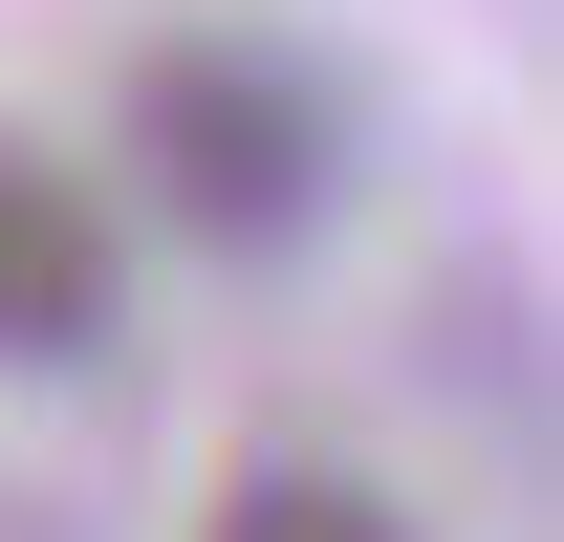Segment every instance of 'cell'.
Instances as JSON below:
<instances>
[{
    "instance_id": "7a4b0ae2",
    "label": "cell",
    "mask_w": 564,
    "mask_h": 542,
    "mask_svg": "<svg viewBox=\"0 0 564 542\" xmlns=\"http://www.w3.org/2000/svg\"><path fill=\"white\" fill-rule=\"evenodd\" d=\"M131 326V261H109V196H87L44 131H0V369H87Z\"/></svg>"
},
{
    "instance_id": "6da1fadb",
    "label": "cell",
    "mask_w": 564,
    "mask_h": 542,
    "mask_svg": "<svg viewBox=\"0 0 564 542\" xmlns=\"http://www.w3.org/2000/svg\"><path fill=\"white\" fill-rule=\"evenodd\" d=\"M131 174L174 217H196L217 261H282V239H326V196H348V109L282 66V44H152L131 66Z\"/></svg>"
},
{
    "instance_id": "3957f363",
    "label": "cell",
    "mask_w": 564,
    "mask_h": 542,
    "mask_svg": "<svg viewBox=\"0 0 564 542\" xmlns=\"http://www.w3.org/2000/svg\"><path fill=\"white\" fill-rule=\"evenodd\" d=\"M196 542H413V521H391V499H369L348 456H261V477H239V499H217Z\"/></svg>"
}]
</instances>
